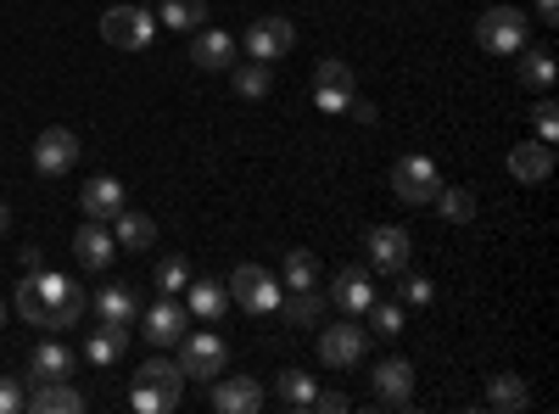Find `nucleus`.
<instances>
[{"instance_id":"f257e3e1","label":"nucleus","mask_w":559,"mask_h":414,"mask_svg":"<svg viewBox=\"0 0 559 414\" xmlns=\"http://www.w3.org/2000/svg\"><path fill=\"white\" fill-rule=\"evenodd\" d=\"M17 314L39 331H73L79 314H84V292L68 281V274H51V269H34L28 281L17 286Z\"/></svg>"},{"instance_id":"f03ea898","label":"nucleus","mask_w":559,"mask_h":414,"mask_svg":"<svg viewBox=\"0 0 559 414\" xmlns=\"http://www.w3.org/2000/svg\"><path fill=\"white\" fill-rule=\"evenodd\" d=\"M224 364H229V347H224L218 331H185L179 336V370H185V381H218Z\"/></svg>"},{"instance_id":"7ed1b4c3","label":"nucleus","mask_w":559,"mask_h":414,"mask_svg":"<svg viewBox=\"0 0 559 414\" xmlns=\"http://www.w3.org/2000/svg\"><path fill=\"white\" fill-rule=\"evenodd\" d=\"M476 45L492 57H515L526 45V12L521 7H492L476 17Z\"/></svg>"},{"instance_id":"20e7f679","label":"nucleus","mask_w":559,"mask_h":414,"mask_svg":"<svg viewBox=\"0 0 559 414\" xmlns=\"http://www.w3.org/2000/svg\"><path fill=\"white\" fill-rule=\"evenodd\" d=\"M224 286H229V303H236V308H247V314H274L280 292H286V286H280L274 274L263 269V263H241V269L229 274Z\"/></svg>"},{"instance_id":"39448f33","label":"nucleus","mask_w":559,"mask_h":414,"mask_svg":"<svg viewBox=\"0 0 559 414\" xmlns=\"http://www.w3.org/2000/svg\"><path fill=\"white\" fill-rule=\"evenodd\" d=\"M102 39L118 45V51H146V45L157 39V12H146V7H112L102 17Z\"/></svg>"},{"instance_id":"423d86ee","label":"nucleus","mask_w":559,"mask_h":414,"mask_svg":"<svg viewBox=\"0 0 559 414\" xmlns=\"http://www.w3.org/2000/svg\"><path fill=\"white\" fill-rule=\"evenodd\" d=\"M442 191V179H437V163L431 157H403V163H392V197L397 202H408V208H426L431 197Z\"/></svg>"},{"instance_id":"0eeeda50","label":"nucleus","mask_w":559,"mask_h":414,"mask_svg":"<svg viewBox=\"0 0 559 414\" xmlns=\"http://www.w3.org/2000/svg\"><path fill=\"white\" fill-rule=\"evenodd\" d=\"M358 96V84H353V68L336 62V57H324L313 68V107L319 113H347V102Z\"/></svg>"},{"instance_id":"6e6552de","label":"nucleus","mask_w":559,"mask_h":414,"mask_svg":"<svg viewBox=\"0 0 559 414\" xmlns=\"http://www.w3.org/2000/svg\"><path fill=\"white\" fill-rule=\"evenodd\" d=\"M292 45H297L292 17H252V28H247V57L252 62H280Z\"/></svg>"},{"instance_id":"1a4fd4ad","label":"nucleus","mask_w":559,"mask_h":414,"mask_svg":"<svg viewBox=\"0 0 559 414\" xmlns=\"http://www.w3.org/2000/svg\"><path fill=\"white\" fill-rule=\"evenodd\" d=\"M364 347H369V331L353 326V319H342V326H331V331H319V358L331 364V370H353V364L364 358Z\"/></svg>"},{"instance_id":"9d476101","label":"nucleus","mask_w":559,"mask_h":414,"mask_svg":"<svg viewBox=\"0 0 559 414\" xmlns=\"http://www.w3.org/2000/svg\"><path fill=\"white\" fill-rule=\"evenodd\" d=\"M207 403H213V414H258L263 387L252 376H218V381H207Z\"/></svg>"},{"instance_id":"9b49d317","label":"nucleus","mask_w":559,"mask_h":414,"mask_svg":"<svg viewBox=\"0 0 559 414\" xmlns=\"http://www.w3.org/2000/svg\"><path fill=\"white\" fill-rule=\"evenodd\" d=\"M364 247H369V263L376 269H386V274H397V269H408V252H414V236L403 224H376L364 236Z\"/></svg>"},{"instance_id":"f8f14e48","label":"nucleus","mask_w":559,"mask_h":414,"mask_svg":"<svg viewBox=\"0 0 559 414\" xmlns=\"http://www.w3.org/2000/svg\"><path fill=\"white\" fill-rule=\"evenodd\" d=\"M73 258H79V269H90V274H102L112 258H118V241H112V229L102 224V218H84L79 229H73Z\"/></svg>"},{"instance_id":"ddd939ff","label":"nucleus","mask_w":559,"mask_h":414,"mask_svg":"<svg viewBox=\"0 0 559 414\" xmlns=\"http://www.w3.org/2000/svg\"><path fill=\"white\" fill-rule=\"evenodd\" d=\"M185 331H191V308H179L174 297L152 303V308H146V319H140V336H146L152 347H174Z\"/></svg>"},{"instance_id":"4468645a","label":"nucleus","mask_w":559,"mask_h":414,"mask_svg":"<svg viewBox=\"0 0 559 414\" xmlns=\"http://www.w3.org/2000/svg\"><path fill=\"white\" fill-rule=\"evenodd\" d=\"M73 163H79V134H73V129H62V123H57V129H45L39 141H34V168H39L45 179L68 174Z\"/></svg>"},{"instance_id":"2eb2a0df","label":"nucleus","mask_w":559,"mask_h":414,"mask_svg":"<svg viewBox=\"0 0 559 414\" xmlns=\"http://www.w3.org/2000/svg\"><path fill=\"white\" fill-rule=\"evenodd\" d=\"M79 370V353L68 347V342H34V353H28V381H68Z\"/></svg>"},{"instance_id":"dca6fc26","label":"nucleus","mask_w":559,"mask_h":414,"mask_svg":"<svg viewBox=\"0 0 559 414\" xmlns=\"http://www.w3.org/2000/svg\"><path fill=\"white\" fill-rule=\"evenodd\" d=\"M134 387H146V392H157L168 409L179 403V392H185V370H179V358H146V364H140V370H134Z\"/></svg>"},{"instance_id":"f3484780","label":"nucleus","mask_w":559,"mask_h":414,"mask_svg":"<svg viewBox=\"0 0 559 414\" xmlns=\"http://www.w3.org/2000/svg\"><path fill=\"white\" fill-rule=\"evenodd\" d=\"M79 208H84V218H118L123 213V186L112 174H96V179H84V191H79Z\"/></svg>"},{"instance_id":"a211bd4d","label":"nucleus","mask_w":559,"mask_h":414,"mask_svg":"<svg viewBox=\"0 0 559 414\" xmlns=\"http://www.w3.org/2000/svg\"><path fill=\"white\" fill-rule=\"evenodd\" d=\"M331 303L347 308V314H364L369 303H376V286H369V269L364 263H347L336 281H331Z\"/></svg>"},{"instance_id":"6ab92c4d","label":"nucleus","mask_w":559,"mask_h":414,"mask_svg":"<svg viewBox=\"0 0 559 414\" xmlns=\"http://www.w3.org/2000/svg\"><path fill=\"white\" fill-rule=\"evenodd\" d=\"M191 62L207 68V73L236 68V39H229L224 28H197V39H191Z\"/></svg>"},{"instance_id":"aec40b11","label":"nucleus","mask_w":559,"mask_h":414,"mask_svg":"<svg viewBox=\"0 0 559 414\" xmlns=\"http://www.w3.org/2000/svg\"><path fill=\"white\" fill-rule=\"evenodd\" d=\"M376 398L392 403V409H408L414 398V364L408 358H386L381 370H376Z\"/></svg>"},{"instance_id":"412c9836","label":"nucleus","mask_w":559,"mask_h":414,"mask_svg":"<svg viewBox=\"0 0 559 414\" xmlns=\"http://www.w3.org/2000/svg\"><path fill=\"white\" fill-rule=\"evenodd\" d=\"M28 409H34V414H79L84 398H79V387H68V381H34Z\"/></svg>"},{"instance_id":"4be33fe9","label":"nucleus","mask_w":559,"mask_h":414,"mask_svg":"<svg viewBox=\"0 0 559 414\" xmlns=\"http://www.w3.org/2000/svg\"><path fill=\"white\" fill-rule=\"evenodd\" d=\"M274 314H280V326H286V331H302V326H319V319H324V297L319 292H292V297L274 303Z\"/></svg>"},{"instance_id":"5701e85b","label":"nucleus","mask_w":559,"mask_h":414,"mask_svg":"<svg viewBox=\"0 0 559 414\" xmlns=\"http://www.w3.org/2000/svg\"><path fill=\"white\" fill-rule=\"evenodd\" d=\"M487 409H498V414H521V409H532V387H526V376H492L487 381Z\"/></svg>"},{"instance_id":"b1692460","label":"nucleus","mask_w":559,"mask_h":414,"mask_svg":"<svg viewBox=\"0 0 559 414\" xmlns=\"http://www.w3.org/2000/svg\"><path fill=\"white\" fill-rule=\"evenodd\" d=\"M509 174H515V179H526V186H537V179H548V174H554V146H548V141L515 146V152H509Z\"/></svg>"},{"instance_id":"393cba45","label":"nucleus","mask_w":559,"mask_h":414,"mask_svg":"<svg viewBox=\"0 0 559 414\" xmlns=\"http://www.w3.org/2000/svg\"><path fill=\"white\" fill-rule=\"evenodd\" d=\"M112 241H118L123 252H146V247L157 241V224H152L146 213H129V208H123V213L112 218Z\"/></svg>"},{"instance_id":"a878e982","label":"nucleus","mask_w":559,"mask_h":414,"mask_svg":"<svg viewBox=\"0 0 559 414\" xmlns=\"http://www.w3.org/2000/svg\"><path fill=\"white\" fill-rule=\"evenodd\" d=\"M157 23L174 28V34H197V28L207 23V7H202V0H163V7H157Z\"/></svg>"},{"instance_id":"bb28decb","label":"nucleus","mask_w":559,"mask_h":414,"mask_svg":"<svg viewBox=\"0 0 559 414\" xmlns=\"http://www.w3.org/2000/svg\"><path fill=\"white\" fill-rule=\"evenodd\" d=\"M280 286H286V292H313L319 286V258L302 252V247H292L286 252V269H280Z\"/></svg>"},{"instance_id":"cd10ccee","label":"nucleus","mask_w":559,"mask_h":414,"mask_svg":"<svg viewBox=\"0 0 559 414\" xmlns=\"http://www.w3.org/2000/svg\"><path fill=\"white\" fill-rule=\"evenodd\" d=\"M515 57H521V84L526 90H548L554 84V73H559L554 68V51H543V45H521Z\"/></svg>"},{"instance_id":"c85d7f7f","label":"nucleus","mask_w":559,"mask_h":414,"mask_svg":"<svg viewBox=\"0 0 559 414\" xmlns=\"http://www.w3.org/2000/svg\"><path fill=\"white\" fill-rule=\"evenodd\" d=\"M123 347H129V326H112V319H102V331L84 342V358H90V364H112Z\"/></svg>"},{"instance_id":"c756f323","label":"nucleus","mask_w":559,"mask_h":414,"mask_svg":"<svg viewBox=\"0 0 559 414\" xmlns=\"http://www.w3.org/2000/svg\"><path fill=\"white\" fill-rule=\"evenodd\" d=\"M185 292H191V314H197V319H213V326H218V314L229 308V286H218V281H191Z\"/></svg>"},{"instance_id":"7c9ffc66","label":"nucleus","mask_w":559,"mask_h":414,"mask_svg":"<svg viewBox=\"0 0 559 414\" xmlns=\"http://www.w3.org/2000/svg\"><path fill=\"white\" fill-rule=\"evenodd\" d=\"M96 314L112 319V326H134L140 308H134V292H129V286H102V292H96Z\"/></svg>"},{"instance_id":"2f4dec72","label":"nucleus","mask_w":559,"mask_h":414,"mask_svg":"<svg viewBox=\"0 0 559 414\" xmlns=\"http://www.w3.org/2000/svg\"><path fill=\"white\" fill-rule=\"evenodd\" d=\"M269 84H274L269 62H236V96H247V102H263V96H269Z\"/></svg>"},{"instance_id":"473e14b6","label":"nucleus","mask_w":559,"mask_h":414,"mask_svg":"<svg viewBox=\"0 0 559 414\" xmlns=\"http://www.w3.org/2000/svg\"><path fill=\"white\" fill-rule=\"evenodd\" d=\"M274 392H280V403H292V409H308L319 387H313V376H302V370H280Z\"/></svg>"},{"instance_id":"72a5a7b5","label":"nucleus","mask_w":559,"mask_h":414,"mask_svg":"<svg viewBox=\"0 0 559 414\" xmlns=\"http://www.w3.org/2000/svg\"><path fill=\"white\" fill-rule=\"evenodd\" d=\"M185 286H191V263H185L179 252H168V258L157 263V292H163V297H179Z\"/></svg>"},{"instance_id":"f704fd0d","label":"nucleus","mask_w":559,"mask_h":414,"mask_svg":"<svg viewBox=\"0 0 559 414\" xmlns=\"http://www.w3.org/2000/svg\"><path fill=\"white\" fill-rule=\"evenodd\" d=\"M369 336H403V303H369Z\"/></svg>"},{"instance_id":"c9c22d12","label":"nucleus","mask_w":559,"mask_h":414,"mask_svg":"<svg viewBox=\"0 0 559 414\" xmlns=\"http://www.w3.org/2000/svg\"><path fill=\"white\" fill-rule=\"evenodd\" d=\"M431 202H437V208H442V218H453V224H471V218H476V197L464 191V186H453V191H437Z\"/></svg>"},{"instance_id":"e433bc0d","label":"nucleus","mask_w":559,"mask_h":414,"mask_svg":"<svg viewBox=\"0 0 559 414\" xmlns=\"http://www.w3.org/2000/svg\"><path fill=\"white\" fill-rule=\"evenodd\" d=\"M403 274V269H397ZM397 303L403 308H426L431 303V281H426V274H403V281H397Z\"/></svg>"},{"instance_id":"4c0bfd02","label":"nucleus","mask_w":559,"mask_h":414,"mask_svg":"<svg viewBox=\"0 0 559 414\" xmlns=\"http://www.w3.org/2000/svg\"><path fill=\"white\" fill-rule=\"evenodd\" d=\"M28 409V392L17 376H0V414H23Z\"/></svg>"},{"instance_id":"58836bf2","label":"nucleus","mask_w":559,"mask_h":414,"mask_svg":"<svg viewBox=\"0 0 559 414\" xmlns=\"http://www.w3.org/2000/svg\"><path fill=\"white\" fill-rule=\"evenodd\" d=\"M129 403H134V414H168V403L146 387H129Z\"/></svg>"},{"instance_id":"ea45409f","label":"nucleus","mask_w":559,"mask_h":414,"mask_svg":"<svg viewBox=\"0 0 559 414\" xmlns=\"http://www.w3.org/2000/svg\"><path fill=\"white\" fill-rule=\"evenodd\" d=\"M537 134L554 146V134H559V113H554V102H543V107H537Z\"/></svg>"},{"instance_id":"a19ab883","label":"nucleus","mask_w":559,"mask_h":414,"mask_svg":"<svg viewBox=\"0 0 559 414\" xmlns=\"http://www.w3.org/2000/svg\"><path fill=\"white\" fill-rule=\"evenodd\" d=\"M308 409H319V414H342V409H347V392H313Z\"/></svg>"},{"instance_id":"79ce46f5","label":"nucleus","mask_w":559,"mask_h":414,"mask_svg":"<svg viewBox=\"0 0 559 414\" xmlns=\"http://www.w3.org/2000/svg\"><path fill=\"white\" fill-rule=\"evenodd\" d=\"M347 107H353V118H358V123H376V102H358V96H353Z\"/></svg>"},{"instance_id":"37998d69","label":"nucleus","mask_w":559,"mask_h":414,"mask_svg":"<svg viewBox=\"0 0 559 414\" xmlns=\"http://www.w3.org/2000/svg\"><path fill=\"white\" fill-rule=\"evenodd\" d=\"M17 258H23V269H45V252H39V247H23Z\"/></svg>"},{"instance_id":"c03bdc74","label":"nucleus","mask_w":559,"mask_h":414,"mask_svg":"<svg viewBox=\"0 0 559 414\" xmlns=\"http://www.w3.org/2000/svg\"><path fill=\"white\" fill-rule=\"evenodd\" d=\"M537 17L543 23H559V0H537Z\"/></svg>"},{"instance_id":"a18cd8bd","label":"nucleus","mask_w":559,"mask_h":414,"mask_svg":"<svg viewBox=\"0 0 559 414\" xmlns=\"http://www.w3.org/2000/svg\"><path fill=\"white\" fill-rule=\"evenodd\" d=\"M7 229H12V208H7V202H0V236H7Z\"/></svg>"},{"instance_id":"49530a36","label":"nucleus","mask_w":559,"mask_h":414,"mask_svg":"<svg viewBox=\"0 0 559 414\" xmlns=\"http://www.w3.org/2000/svg\"><path fill=\"white\" fill-rule=\"evenodd\" d=\"M0 319H7V303H0Z\"/></svg>"}]
</instances>
